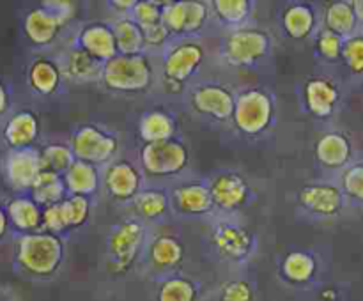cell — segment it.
<instances>
[{"mask_svg": "<svg viewBox=\"0 0 363 301\" xmlns=\"http://www.w3.org/2000/svg\"><path fill=\"white\" fill-rule=\"evenodd\" d=\"M66 259L64 236L38 230L20 234L14 243V264L23 275L34 280L53 278Z\"/></svg>", "mask_w": 363, "mask_h": 301, "instance_id": "cell-1", "label": "cell"}, {"mask_svg": "<svg viewBox=\"0 0 363 301\" xmlns=\"http://www.w3.org/2000/svg\"><path fill=\"white\" fill-rule=\"evenodd\" d=\"M151 225L130 215L117 220L108 229L105 241V266L112 276H124L142 262Z\"/></svg>", "mask_w": 363, "mask_h": 301, "instance_id": "cell-2", "label": "cell"}, {"mask_svg": "<svg viewBox=\"0 0 363 301\" xmlns=\"http://www.w3.org/2000/svg\"><path fill=\"white\" fill-rule=\"evenodd\" d=\"M208 246L223 264L243 266L257 254V234L238 215H215L209 218Z\"/></svg>", "mask_w": 363, "mask_h": 301, "instance_id": "cell-3", "label": "cell"}, {"mask_svg": "<svg viewBox=\"0 0 363 301\" xmlns=\"http://www.w3.org/2000/svg\"><path fill=\"white\" fill-rule=\"evenodd\" d=\"M206 62V48L197 38L172 39L163 48L160 76L167 94H181L188 89Z\"/></svg>", "mask_w": 363, "mask_h": 301, "instance_id": "cell-4", "label": "cell"}, {"mask_svg": "<svg viewBox=\"0 0 363 301\" xmlns=\"http://www.w3.org/2000/svg\"><path fill=\"white\" fill-rule=\"evenodd\" d=\"M277 119L275 98L268 89L248 87L236 92L230 124L245 138H261L273 127Z\"/></svg>", "mask_w": 363, "mask_h": 301, "instance_id": "cell-5", "label": "cell"}, {"mask_svg": "<svg viewBox=\"0 0 363 301\" xmlns=\"http://www.w3.org/2000/svg\"><path fill=\"white\" fill-rule=\"evenodd\" d=\"M155 66L147 53L123 55L117 53L106 60L101 69V85L119 94H142L155 85Z\"/></svg>", "mask_w": 363, "mask_h": 301, "instance_id": "cell-6", "label": "cell"}, {"mask_svg": "<svg viewBox=\"0 0 363 301\" xmlns=\"http://www.w3.org/2000/svg\"><path fill=\"white\" fill-rule=\"evenodd\" d=\"M273 48V39L268 30L259 27H241L227 30L218 46V55L227 66L238 69H250L268 59Z\"/></svg>", "mask_w": 363, "mask_h": 301, "instance_id": "cell-7", "label": "cell"}, {"mask_svg": "<svg viewBox=\"0 0 363 301\" xmlns=\"http://www.w3.org/2000/svg\"><path fill=\"white\" fill-rule=\"evenodd\" d=\"M191 152L184 140L174 137L170 140L142 144L138 149V165L145 179H176L190 166Z\"/></svg>", "mask_w": 363, "mask_h": 301, "instance_id": "cell-8", "label": "cell"}, {"mask_svg": "<svg viewBox=\"0 0 363 301\" xmlns=\"http://www.w3.org/2000/svg\"><path fill=\"white\" fill-rule=\"evenodd\" d=\"M347 198L339 181L314 179L305 183L296 193V208L301 215L319 222L339 218L344 212Z\"/></svg>", "mask_w": 363, "mask_h": 301, "instance_id": "cell-9", "label": "cell"}, {"mask_svg": "<svg viewBox=\"0 0 363 301\" xmlns=\"http://www.w3.org/2000/svg\"><path fill=\"white\" fill-rule=\"evenodd\" d=\"M67 142L73 149L74 158L98 165L101 169L117 158L121 147L117 133L92 123L80 124L74 127Z\"/></svg>", "mask_w": 363, "mask_h": 301, "instance_id": "cell-10", "label": "cell"}, {"mask_svg": "<svg viewBox=\"0 0 363 301\" xmlns=\"http://www.w3.org/2000/svg\"><path fill=\"white\" fill-rule=\"evenodd\" d=\"M188 103L197 115L213 123H230L236 92L222 81H201L188 91Z\"/></svg>", "mask_w": 363, "mask_h": 301, "instance_id": "cell-11", "label": "cell"}, {"mask_svg": "<svg viewBox=\"0 0 363 301\" xmlns=\"http://www.w3.org/2000/svg\"><path fill=\"white\" fill-rule=\"evenodd\" d=\"M208 181L216 215H238L254 200V186L240 170H220Z\"/></svg>", "mask_w": 363, "mask_h": 301, "instance_id": "cell-12", "label": "cell"}, {"mask_svg": "<svg viewBox=\"0 0 363 301\" xmlns=\"http://www.w3.org/2000/svg\"><path fill=\"white\" fill-rule=\"evenodd\" d=\"M172 215L181 218H211L216 215L209 181L204 177L181 179L169 188Z\"/></svg>", "mask_w": 363, "mask_h": 301, "instance_id": "cell-13", "label": "cell"}, {"mask_svg": "<svg viewBox=\"0 0 363 301\" xmlns=\"http://www.w3.org/2000/svg\"><path fill=\"white\" fill-rule=\"evenodd\" d=\"M145 176L140 165L128 158H116L103 166L101 188L106 197L119 204H131L133 198L145 188Z\"/></svg>", "mask_w": 363, "mask_h": 301, "instance_id": "cell-14", "label": "cell"}, {"mask_svg": "<svg viewBox=\"0 0 363 301\" xmlns=\"http://www.w3.org/2000/svg\"><path fill=\"white\" fill-rule=\"evenodd\" d=\"M184 257H186V246L179 236L170 232H151L142 262L158 280L179 271Z\"/></svg>", "mask_w": 363, "mask_h": 301, "instance_id": "cell-15", "label": "cell"}, {"mask_svg": "<svg viewBox=\"0 0 363 301\" xmlns=\"http://www.w3.org/2000/svg\"><path fill=\"white\" fill-rule=\"evenodd\" d=\"M211 20L208 0H176L163 7V21L174 39L197 38Z\"/></svg>", "mask_w": 363, "mask_h": 301, "instance_id": "cell-16", "label": "cell"}, {"mask_svg": "<svg viewBox=\"0 0 363 301\" xmlns=\"http://www.w3.org/2000/svg\"><path fill=\"white\" fill-rule=\"evenodd\" d=\"M342 92L340 85L333 78L325 74L311 76L303 85V105L312 117L328 120L339 112Z\"/></svg>", "mask_w": 363, "mask_h": 301, "instance_id": "cell-17", "label": "cell"}, {"mask_svg": "<svg viewBox=\"0 0 363 301\" xmlns=\"http://www.w3.org/2000/svg\"><path fill=\"white\" fill-rule=\"evenodd\" d=\"M315 163L326 172L340 174L347 165L353 163L354 147L351 138L344 131H325L315 140L314 145Z\"/></svg>", "mask_w": 363, "mask_h": 301, "instance_id": "cell-18", "label": "cell"}, {"mask_svg": "<svg viewBox=\"0 0 363 301\" xmlns=\"http://www.w3.org/2000/svg\"><path fill=\"white\" fill-rule=\"evenodd\" d=\"M319 259L312 250H289L280 257L279 276L284 283L296 289L314 285L319 276Z\"/></svg>", "mask_w": 363, "mask_h": 301, "instance_id": "cell-19", "label": "cell"}, {"mask_svg": "<svg viewBox=\"0 0 363 301\" xmlns=\"http://www.w3.org/2000/svg\"><path fill=\"white\" fill-rule=\"evenodd\" d=\"M43 163L39 149H16L7 152L4 159V176L9 186L16 191H30L35 177L41 174Z\"/></svg>", "mask_w": 363, "mask_h": 301, "instance_id": "cell-20", "label": "cell"}, {"mask_svg": "<svg viewBox=\"0 0 363 301\" xmlns=\"http://www.w3.org/2000/svg\"><path fill=\"white\" fill-rule=\"evenodd\" d=\"M74 45L80 46L89 55H92L103 64L106 60L113 59L119 53L112 23H106V21H91V23H85L78 30Z\"/></svg>", "mask_w": 363, "mask_h": 301, "instance_id": "cell-21", "label": "cell"}, {"mask_svg": "<svg viewBox=\"0 0 363 301\" xmlns=\"http://www.w3.org/2000/svg\"><path fill=\"white\" fill-rule=\"evenodd\" d=\"M128 205L131 208V215L140 218L147 225L165 222L172 215L170 191L165 186H149V184H145L144 190Z\"/></svg>", "mask_w": 363, "mask_h": 301, "instance_id": "cell-22", "label": "cell"}, {"mask_svg": "<svg viewBox=\"0 0 363 301\" xmlns=\"http://www.w3.org/2000/svg\"><path fill=\"white\" fill-rule=\"evenodd\" d=\"M280 25L287 38L294 41H305L318 34V11L308 2L301 0L289 2L284 7Z\"/></svg>", "mask_w": 363, "mask_h": 301, "instance_id": "cell-23", "label": "cell"}, {"mask_svg": "<svg viewBox=\"0 0 363 301\" xmlns=\"http://www.w3.org/2000/svg\"><path fill=\"white\" fill-rule=\"evenodd\" d=\"M6 212L11 229L18 236L43 230V205H39L30 193H21L11 198L6 204Z\"/></svg>", "mask_w": 363, "mask_h": 301, "instance_id": "cell-24", "label": "cell"}, {"mask_svg": "<svg viewBox=\"0 0 363 301\" xmlns=\"http://www.w3.org/2000/svg\"><path fill=\"white\" fill-rule=\"evenodd\" d=\"M41 133L39 117L32 110H20L9 117L4 127V140L11 151L16 149H30L38 142Z\"/></svg>", "mask_w": 363, "mask_h": 301, "instance_id": "cell-25", "label": "cell"}, {"mask_svg": "<svg viewBox=\"0 0 363 301\" xmlns=\"http://www.w3.org/2000/svg\"><path fill=\"white\" fill-rule=\"evenodd\" d=\"M103 169L92 163L74 159L73 165L62 174L67 195H82L92 198L101 190Z\"/></svg>", "mask_w": 363, "mask_h": 301, "instance_id": "cell-26", "label": "cell"}, {"mask_svg": "<svg viewBox=\"0 0 363 301\" xmlns=\"http://www.w3.org/2000/svg\"><path fill=\"white\" fill-rule=\"evenodd\" d=\"M59 64L64 76L77 81V84H92V81H99V78H101L103 62L89 55L85 50H82L77 45L67 50V53Z\"/></svg>", "mask_w": 363, "mask_h": 301, "instance_id": "cell-27", "label": "cell"}, {"mask_svg": "<svg viewBox=\"0 0 363 301\" xmlns=\"http://www.w3.org/2000/svg\"><path fill=\"white\" fill-rule=\"evenodd\" d=\"M64 21L46 7L32 9L25 18V34L35 46H50L59 38L64 28Z\"/></svg>", "mask_w": 363, "mask_h": 301, "instance_id": "cell-28", "label": "cell"}, {"mask_svg": "<svg viewBox=\"0 0 363 301\" xmlns=\"http://www.w3.org/2000/svg\"><path fill=\"white\" fill-rule=\"evenodd\" d=\"M137 131L142 144L170 140V138L177 137V120L167 110L152 108L142 113L137 124Z\"/></svg>", "mask_w": 363, "mask_h": 301, "instance_id": "cell-29", "label": "cell"}, {"mask_svg": "<svg viewBox=\"0 0 363 301\" xmlns=\"http://www.w3.org/2000/svg\"><path fill=\"white\" fill-rule=\"evenodd\" d=\"M201 282L184 273H172L158 278L155 301H199Z\"/></svg>", "mask_w": 363, "mask_h": 301, "instance_id": "cell-30", "label": "cell"}, {"mask_svg": "<svg viewBox=\"0 0 363 301\" xmlns=\"http://www.w3.org/2000/svg\"><path fill=\"white\" fill-rule=\"evenodd\" d=\"M60 64L46 57H39L28 67V85L39 96H53L62 84Z\"/></svg>", "mask_w": 363, "mask_h": 301, "instance_id": "cell-31", "label": "cell"}, {"mask_svg": "<svg viewBox=\"0 0 363 301\" xmlns=\"http://www.w3.org/2000/svg\"><path fill=\"white\" fill-rule=\"evenodd\" d=\"M211 18H215L223 28L247 27L254 14V0H209Z\"/></svg>", "mask_w": 363, "mask_h": 301, "instance_id": "cell-32", "label": "cell"}, {"mask_svg": "<svg viewBox=\"0 0 363 301\" xmlns=\"http://www.w3.org/2000/svg\"><path fill=\"white\" fill-rule=\"evenodd\" d=\"M323 25L328 30L342 35L344 39L357 34L358 28H360V21H358L353 2L351 0H332V2L326 4Z\"/></svg>", "mask_w": 363, "mask_h": 301, "instance_id": "cell-33", "label": "cell"}, {"mask_svg": "<svg viewBox=\"0 0 363 301\" xmlns=\"http://www.w3.org/2000/svg\"><path fill=\"white\" fill-rule=\"evenodd\" d=\"M113 35H116L117 50L123 55H137V53H144L147 50L144 39V32L138 27L137 21L126 14V16H117L112 21Z\"/></svg>", "mask_w": 363, "mask_h": 301, "instance_id": "cell-34", "label": "cell"}, {"mask_svg": "<svg viewBox=\"0 0 363 301\" xmlns=\"http://www.w3.org/2000/svg\"><path fill=\"white\" fill-rule=\"evenodd\" d=\"M30 197L38 202L39 205L46 208V205L59 204L60 200L67 197L66 184L60 174L52 172V170H41L38 177H35L34 184L30 188Z\"/></svg>", "mask_w": 363, "mask_h": 301, "instance_id": "cell-35", "label": "cell"}, {"mask_svg": "<svg viewBox=\"0 0 363 301\" xmlns=\"http://www.w3.org/2000/svg\"><path fill=\"white\" fill-rule=\"evenodd\" d=\"M39 156H41L43 169L52 170V172L60 174L62 176L67 169L74 163L73 149H71L69 142H48L39 149Z\"/></svg>", "mask_w": 363, "mask_h": 301, "instance_id": "cell-36", "label": "cell"}, {"mask_svg": "<svg viewBox=\"0 0 363 301\" xmlns=\"http://www.w3.org/2000/svg\"><path fill=\"white\" fill-rule=\"evenodd\" d=\"M59 204L60 209H62L67 232L82 229L89 222V218H91L92 198L82 197V195H67Z\"/></svg>", "mask_w": 363, "mask_h": 301, "instance_id": "cell-37", "label": "cell"}, {"mask_svg": "<svg viewBox=\"0 0 363 301\" xmlns=\"http://www.w3.org/2000/svg\"><path fill=\"white\" fill-rule=\"evenodd\" d=\"M216 301H257V289L250 278L234 276L220 283Z\"/></svg>", "mask_w": 363, "mask_h": 301, "instance_id": "cell-38", "label": "cell"}, {"mask_svg": "<svg viewBox=\"0 0 363 301\" xmlns=\"http://www.w3.org/2000/svg\"><path fill=\"white\" fill-rule=\"evenodd\" d=\"M339 184L347 202L363 205V161H353L339 174Z\"/></svg>", "mask_w": 363, "mask_h": 301, "instance_id": "cell-39", "label": "cell"}, {"mask_svg": "<svg viewBox=\"0 0 363 301\" xmlns=\"http://www.w3.org/2000/svg\"><path fill=\"white\" fill-rule=\"evenodd\" d=\"M314 46L318 55L326 62H339L342 60L344 38L323 27L318 34L314 35Z\"/></svg>", "mask_w": 363, "mask_h": 301, "instance_id": "cell-40", "label": "cell"}, {"mask_svg": "<svg viewBox=\"0 0 363 301\" xmlns=\"http://www.w3.org/2000/svg\"><path fill=\"white\" fill-rule=\"evenodd\" d=\"M342 62L351 74L363 76V32L358 30L357 34L344 39Z\"/></svg>", "mask_w": 363, "mask_h": 301, "instance_id": "cell-41", "label": "cell"}, {"mask_svg": "<svg viewBox=\"0 0 363 301\" xmlns=\"http://www.w3.org/2000/svg\"><path fill=\"white\" fill-rule=\"evenodd\" d=\"M140 28L152 27L163 21V6L156 0H140L130 13Z\"/></svg>", "mask_w": 363, "mask_h": 301, "instance_id": "cell-42", "label": "cell"}, {"mask_svg": "<svg viewBox=\"0 0 363 301\" xmlns=\"http://www.w3.org/2000/svg\"><path fill=\"white\" fill-rule=\"evenodd\" d=\"M43 230L57 234V236H66V234H69L67 232L66 222H64L60 204H52L43 208Z\"/></svg>", "mask_w": 363, "mask_h": 301, "instance_id": "cell-43", "label": "cell"}, {"mask_svg": "<svg viewBox=\"0 0 363 301\" xmlns=\"http://www.w3.org/2000/svg\"><path fill=\"white\" fill-rule=\"evenodd\" d=\"M142 32H144L145 46H147V48H162L163 50L174 39L172 34H170V30L167 28L165 21H162V23H158V25H152V27L142 28Z\"/></svg>", "mask_w": 363, "mask_h": 301, "instance_id": "cell-44", "label": "cell"}, {"mask_svg": "<svg viewBox=\"0 0 363 301\" xmlns=\"http://www.w3.org/2000/svg\"><path fill=\"white\" fill-rule=\"evenodd\" d=\"M43 7L57 14L64 23H67L74 16V4L71 0H45Z\"/></svg>", "mask_w": 363, "mask_h": 301, "instance_id": "cell-45", "label": "cell"}, {"mask_svg": "<svg viewBox=\"0 0 363 301\" xmlns=\"http://www.w3.org/2000/svg\"><path fill=\"white\" fill-rule=\"evenodd\" d=\"M138 2H140V0H106L110 9H112L116 14H119V16H126V14H130Z\"/></svg>", "mask_w": 363, "mask_h": 301, "instance_id": "cell-46", "label": "cell"}, {"mask_svg": "<svg viewBox=\"0 0 363 301\" xmlns=\"http://www.w3.org/2000/svg\"><path fill=\"white\" fill-rule=\"evenodd\" d=\"M11 229L9 225V220H7V212H6V205L0 204V241L6 237L7 230Z\"/></svg>", "mask_w": 363, "mask_h": 301, "instance_id": "cell-47", "label": "cell"}, {"mask_svg": "<svg viewBox=\"0 0 363 301\" xmlns=\"http://www.w3.org/2000/svg\"><path fill=\"white\" fill-rule=\"evenodd\" d=\"M7 108H9V94H7L6 87L0 84V115L6 113Z\"/></svg>", "mask_w": 363, "mask_h": 301, "instance_id": "cell-48", "label": "cell"}, {"mask_svg": "<svg viewBox=\"0 0 363 301\" xmlns=\"http://www.w3.org/2000/svg\"><path fill=\"white\" fill-rule=\"evenodd\" d=\"M321 300L323 301H337L339 300V293H337L335 289H332V287H328V289H323Z\"/></svg>", "mask_w": 363, "mask_h": 301, "instance_id": "cell-49", "label": "cell"}, {"mask_svg": "<svg viewBox=\"0 0 363 301\" xmlns=\"http://www.w3.org/2000/svg\"><path fill=\"white\" fill-rule=\"evenodd\" d=\"M351 2H353L354 11H357L358 21H360V25L363 27V0H351Z\"/></svg>", "mask_w": 363, "mask_h": 301, "instance_id": "cell-50", "label": "cell"}, {"mask_svg": "<svg viewBox=\"0 0 363 301\" xmlns=\"http://www.w3.org/2000/svg\"><path fill=\"white\" fill-rule=\"evenodd\" d=\"M156 2H160V4H162L163 7H167V6H170V4H174V2H176V0H156Z\"/></svg>", "mask_w": 363, "mask_h": 301, "instance_id": "cell-51", "label": "cell"}]
</instances>
